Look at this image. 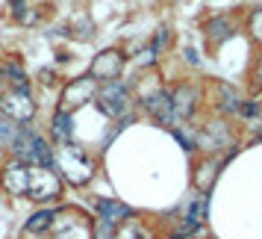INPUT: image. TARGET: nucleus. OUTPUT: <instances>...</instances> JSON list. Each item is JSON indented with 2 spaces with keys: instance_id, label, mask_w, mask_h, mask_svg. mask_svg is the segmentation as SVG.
Listing matches in <instances>:
<instances>
[{
  "instance_id": "nucleus-1",
  "label": "nucleus",
  "mask_w": 262,
  "mask_h": 239,
  "mask_svg": "<svg viewBox=\"0 0 262 239\" xmlns=\"http://www.w3.org/2000/svg\"><path fill=\"white\" fill-rule=\"evenodd\" d=\"M12 151L21 156V163H33V166H53L56 163L50 145L30 130H18V136H15V142H12Z\"/></svg>"
},
{
  "instance_id": "nucleus-2",
  "label": "nucleus",
  "mask_w": 262,
  "mask_h": 239,
  "mask_svg": "<svg viewBox=\"0 0 262 239\" xmlns=\"http://www.w3.org/2000/svg\"><path fill=\"white\" fill-rule=\"evenodd\" d=\"M121 65H124V56H121L118 50H103V53L92 62V71H89V77L109 83V80H115V77L121 74Z\"/></svg>"
},
{
  "instance_id": "nucleus-3",
  "label": "nucleus",
  "mask_w": 262,
  "mask_h": 239,
  "mask_svg": "<svg viewBox=\"0 0 262 239\" xmlns=\"http://www.w3.org/2000/svg\"><path fill=\"white\" fill-rule=\"evenodd\" d=\"M92 95H95V77H80V80L68 83L65 101H62V112H71V109L83 107L85 101H92Z\"/></svg>"
},
{
  "instance_id": "nucleus-4",
  "label": "nucleus",
  "mask_w": 262,
  "mask_h": 239,
  "mask_svg": "<svg viewBox=\"0 0 262 239\" xmlns=\"http://www.w3.org/2000/svg\"><path fill=\"white\" fill-rule=\"evenodd\" d=\"M0 109L9 115L12 121H30L33 118V104H30V97L27 95H18V92H9V95L0 97Z\"/></svg>"
},
{
  "instance_id": "nucleus-5",
  "label": "nucleus",
  "mask_w": 262,
  "mask_h": 239,
  "mask_svg": "<svg viewBox=\"0 0 262 239\" xmlns=\"http://www.w3.org/2000/svg\"><path fill=\"white\" fill-rule=\"evenodd\" d=\"M144 107H147V112H150L159 124H174V118H177L174 97L168 95V92H159V95L147 97V101H144Z\"/></svg>"
},
{
  "instance_id": "nucleus-6",
  "label": "nucleus",
  "mask_w": 262,
  "mask_h": 239,
  "mask_svg": "<svg viewBox=\"0 0 262 239\" xmlns=\"http://www.w3.org/2000/svg\"><path fill=\"white\" fill-rule=\"evenodd\" d=\"M100 97H103V109H106V112L121 115L124 107H127V86L118 83V80H109V83H103V89H100Z\"/></svg>"
},
{
  "instance_id": "nucleus-7",
  "label": "nucleus",
  "mask_w": 262,
  "mask_h": 239,
  "mask_svg": "<svg viewBox=\"0 0 262 239\" xmlns=\"http://www.w3.org/2000/svg\"><path fill=\"white\" fill-rule=\"evenodd\" d=\"M100 215H103V222L109 225H118V222H127L130 218V207L121 201H100Z\"/></svg>"
},
{
  "instance_id": "nucleus-8",
  "label": "nucleus",
  "mask_w": 262,
  "mask_h": 239,
  "mask_svg": "<svg viewBox=\"0 0 262 239\" xmlns=\"http://www.w3.org/2000/svg\"><path fill=\"white\" fill-rule=\"evenodd\" d=\"M3 183H6V189H12L15 195H21L24 189H30V171H27L24 166H21V168H18V166L6 168V177H3Z\"/></svg>"
},
{
  "instance_id": "nucleus-9",
  "label": "nucleus",
  "mask_w": 262,
  "mask_h": 239,
  "mask_svg": "<svg viewBox=\"0 0 262 239\" xmlns=\"http://www.w3.org/2000/svg\"><path fill=\"white\" fill-rule=\"evenodd\" d=\"M194 86H180L177 95H174V109H177V115H191L194 112Z\"/></svg>"
},
{
  "instance_id": "nucleus-10",
  "label": "nucleus",
  "mask_w": 262,
  "mask_h": 239,
  "mask_svg": "<svg viewBox=\"0 0 262 239\" xmlns=\"http://www.w3.org/2000/svg\"><path fill=\"white\" fill-rule=\"evenodd\" d=\"M53 133H56V139L62 145L71 139V112H59L56 118H53Z\"/></svg>"
},
{
  "instance_id": "nucleus-11",
  "label": "nucleus",
  "mask_w": 262,
  "mask_h": 239,
  "mask_svg": "<svg viewBox=\"0 0 262 239\" xmlns=\"http://www.w3.org/2000/svg\"><path fill=\"white\" fill-rule=\"evenodd\" d=\"M18 130H21L18 124H9V121L0 115V142H3V145H12L15 136H18Z\"/></svg>"
},
{
  "instance_id": "nucleus-12",
  "label": "nucleus",
  "mask_w": 262,
  "mask_h": 239,
  "mask_svg": "<svg viewBox=\"0 0 262 239\" xmlns=\"http://www.w3.org/2000/svg\"><path fill=\"white\" fill-rule=\"evenodd\" d=\"M50 218H53V213H50V210L36 213L30 222H27V230H45V227H50Z\"/></svg>"
},
{
  "instance_id": "nucleus-13",
  "label": "nucleus",
  "mask_w": 262,
  "mask_h": 239,
  "mask_svg": "<svg viewBox=\"0 0 262 239\" xmlns=\"http://www.w3.org/2000/svg\"><path fill=\"white\" fill-rule=\"evenodd\" d=\"M198 225H201V218H198V215H189V222H180V227L174 233H177V236H189V233L198 230Z\"/></svg>"
},
{
  "instance_id": "nucleus-14",
  "label": "nucleus",
  "mask_w": 262,
  "mask_h": 239,
  "mask_svg": "<svg viewBox=\"0 0 262 239\" xmlns=\"http://www.w3.org/2000/svg\"><path fill=\"white\" fill-rule=\"evenodd\" d=\"M253 74H256V80L262 83V56H259V62H256V71H253Z\"/></svg>"
},
{
  "instance_id": "nucleus-15",
  "label": "nucleus",
  "mask_w": 262,
  "mask_h": 239,
  "mask_svg": "<svg viewBox=\"0 0 262 239\" xmlns=\"http://www.w3.org/2000/svg\"><path fill=\"white\" fill-rule=\"evenodd\" d=\"M0 80H3V71H0Z\"/></svg>"
}]
</instances>
